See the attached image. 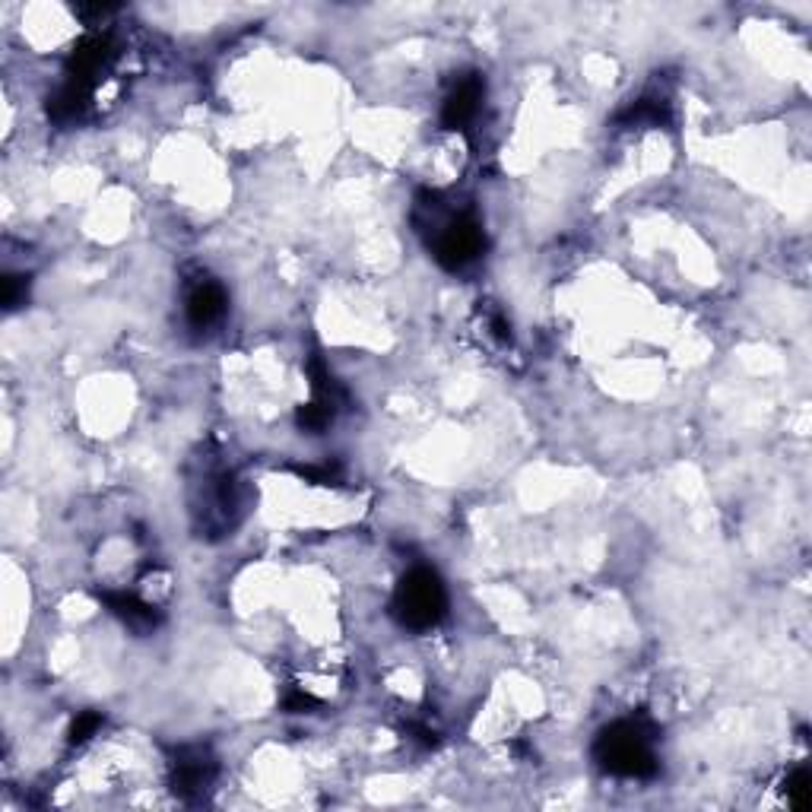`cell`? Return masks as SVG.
Instances as JSON below:
<instances>
[{
	"label": "cell",
	"instance_id": "1",
	"mask_svg": "<svg viewBox=\"0 0 812 812\" xmlns=\"http://www.w3.org/2000/svg\"><path fill=\"white\" fill-rule=\"evenodd\" d=\"M651 740V727L644 721H616L613 727L600 730L594 759L603 771L619 774V778H651L657 771Z\"/></svg>",
	"mask_w": 812,
	"mask_h": 812
},
{
	"label": "cell",
	"instance_id": "2",
	"mask_svg": "<svg viewBox=\"0 0 812 812\" xmlns=\"http://www.w3.org/2000/svg\"><path fill=\"white\" fill-rule=\"evenodd\" d=\"M394 619L410 632H429L448 613V590L432 568L406 571L391 603Z\"/></svg>",
	"mask_w": 812,
	"mask_h": 812
},
{
	"label": "cell",
	"instance_id": "3",
	"mask_svg": "<svg viewBox=\"0 0 812 812\" xmlns=\"http://www.w3.org/2000/svg\"><path fill=\"white\" fill-rule=\"evenodd\" d=\"M483 251H486V232L473 213L448 216L445 223H441L435 248H432L435 261L451 273L467 270L473 261H479V254Z\"/></svg>",
	"mask_w": 812,
	"mask_h": 812
},
{
	"label": "cell",
	"instance_id": "4",
	"mask_svg": "<svg viewBox=\"0 0 812 812\" xmlns=\"http://www.w3.org/2000/svg\"><path fill=\"white\" fill-rule=\"evenodd\" d=\"M213 774H216V762L210 759V755L203 752L200 746H188V749H181L178 759H175L172 787H175L178 797L197 800L213 784Z\"/></svg>",
	"mask_w": 812,
	"mask_h": 812
},
{
	"label": "cell",
	"instance_id": "5",
	"mask_svg": "<svg viewBox=\"0 0 812 812\" xmlns=\"http://www.w3.org/2000/svg\"><path fill=\"white\" fill-rule=\"evenodd\" d=\"M483 92H486V83H483V77H479V73H467L464 80H457V86L448 92L445 108H441V124H445L448 131H464V127L479 112Z\"/></svg>",
	"mask_w": 812,
	"mask_h": 812
},
{
	"label": "cell",
	"instance_id": "6",
	"mask_svg": "<svg viewBox=\"0 0 812 812\" xmlns=\"http://www.w3.org/2000/svg\"><path fill=\"white\" fill-rule=\"evenodd\" d=\"M226 289L219 286L216 280H200L191 295H188V324L197 327V330H207L213 327L219 318L226 315Z\"/></svg>",
	"mask_w": 812,
	"mask_h": 812
},
{
	"label": "cell",
	"instance_id": "7",
	"mask_svg": "<svg viewBox=\"0 0 812 812\" xmlns=\"http://www.w3.org/2000/svg\"><path fill=\"white\" fill-rule=\"evenodd\" d=\"M108 58H112V42H108V35H89V39H83L77 45V51L70 54L67 77L89 86L92 77L108 64Z\"/></svg>",
	"mask_w": 812,
	"mask_h": 812
},
{
	"label": "cell",
	"instance_id": "8",
	"mask_svg": "<svg viewBox=\"0 0 812 812\" xmlns=\"http://www.w3.org/2000/svg\"><path fill=\"white\" fill-rule=\"evenodd\" d=\"M99 597L105 600V606L112 609V613H115L131 632H153L156 625L162 622L159 609L150 606V603H143V600L134 597V594H112V590H105V594H99Z\"/></svg>",
	"mask_w": 812,
	"mask_h": 812
},
{
	"label": "cell",
	"instance_id": "9",
	"mask_svg": "<svg viewBox=\"0 0 812 812\" xmlns=\"http://www.w3.org/2000/svg\"><path fill=\"white\" fill-rule=\"evenodd\" d=\"M308 381H311V391H315V400L327 403V406H337L346 403V391H343V384L334 378V372L327 368V362L315 353L308 359Z\"/></svg>",
	"mask_w": 812,
	"mask_h": 812
},
{
	"label": "cell",
	"instance_id": "10",
	"mask_svg": "<svg viewBox=\"0 0 812 812\" xmlns=\"http://www.w3.org/2000/svg\"><path fill=\"white\" fill-rule=\"evenodd\" d=\"M670 118V105L663 96H641L625 112H619L616 124L622 127H641V124H660Z\"/></svg>",
	"mask_w": 812,
	"mask_h": 812
},
{
	"label": "cell",
	"instance_id": "11",
	"mask_svg": "<svg viewBox=\"0 0 812 812\" xmlns=\"http://www.w3.org/2000/svg\"><path fill=\"white\" fill-rule=\"evenodd\" d=\"M334 406H327V403H321V400H315V403H305V406H299V410H295V426H299L302 432H311V435H318V432H324L330 422H334Z\"/></svg>",
	"mask_w": 812,
	"mask_h": 812
},
{
	"label": "cell",
	"instance_id": "12",
	"mask_svg": "<svg viewBox=\"0 0 812 812\" xmlns=\"http://www.w3.org/2000/svg\"><path fill=\"white\" fill-rule=\"evenodd\" d=\"M784 793L793 809H809V800H812V774L809 768H793L784 781Z\"/></svg>",
	"mask_w": 812,
	"mask_h": 812
},
{
	"label": "cell",
	"instance_id": "13",
	"mask_svg": "<svg viewBox=\"0 0 812 812\" xmlns=\"http://www.w3.org/2000/svg\"><path fill=\"white\" fill-rule=\"evenodd\" d=\"M29 299V276H20V273H7L4 276V295H0V302H4L7 311H16L20 305H26Z\"/></svg>",
	"mask_w": 812,
	"mask_h": 812
},
{
	"label": "cell",
	"instance_id": "14",
	"mask_svg": "<svg viewBox=\"0 0 812 812\" xmlns=\"http://www.w3.org/2000/svg\"><path fill=\"white\" fill-rule=\"evenodd\" d=\"M99 727H102V714L99 711H83L70 727V743H86Z\"/></svg>",
	"mask_w": 812,
	"mask_h": 812
},
{
	"label": "cell",
	"instance_id": "15",
	"mask_svg": "<svg viewBox=\"0 0 812 812\" xmlns=\"http://www.w3.org/2000/svg\"><path fill=\"white\" fill-rule=\"evenodd\" d=\"M295 473H299L302 479H311V483H318V486H334L340 483V467H292Z\"/></svg>",
	"mask_w": 812,
	"mask_h": 812
},
{
	"label": "cell",
	"instance_id": "16",
	"mask_svg": "<svg viewBox=\"0 0 812 812\" xmlns=\"http://www.w3.org/2000/svg\"><path fill=\"white\" fill-rule=\"evenodd\" d=\"M283 708L289 714H311V711H318L321 708V701L318 698H311L308 692H289L286 701H283Z\"/></svg>",
	"mask_w": 812,
	"mask_h": 812
},
{
	"label": "cell",
	"instance_id": "17",
	"mask_svg": "<svg viewBox=\"0 0 812 812\" xmlns=\"http://www.w3.org/2000/svg\"><path fill=\"white\" fill-rule=\"evenodd\" d=\"M489 327H492V334H495L498 340H502V343L511 340V324L505 321V315H498V311H495V315L489 318Z\"/></svg>",
	"mask_w": 812,
	"mask_h": 812
}]
</instances>
